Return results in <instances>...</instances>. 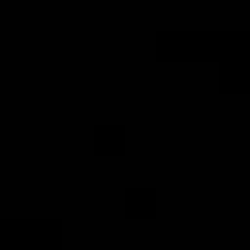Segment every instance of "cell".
<instances>
[{"instance_id": "6da1fadb", "label": "cell", "mask_w": 250, "mask_h": 250, "mask_svg": "<svg viewBox=\"0 0 250 250\" xmlns=\"http://www.w3.org/2000/svg\"><path fill=\"white\" fill-rule=\"evenodd\" d=\"M223 31H156L160 62H215Z\"/></svg>"}, {"instance_id": "7a4b0ae2", "label": "cell", "mask_w": 250, "mask_h": 250, "mask_svg": "<svg viewBox=\"0 0 250 250\" xmlns=\"http://www.w3.org/2000/svg\"><path fill=\"white\" fill-rule=\"evenodd\" d=\"M4 250H62V219H0Z\"/></svg>"}, {"instance_id": "3957f363", "label": "cell", "mask_w": 250, "mask_h": 250, "mask_svg": "<svg viewBox=\"0 0 250 250\" xmlns=\"http://www.w3.org/2000/svg\"><path fill=\"white\" fill-rule=\"evenodd\" d=\"M94 152L98 156H125V145H129V137H125V125H94Z\"/></svg>"}, {"instance_id": "277c9868", "label": "cell", "mask_w": 250, "mask_h": 250, "mask_svg": "<svg viewBox=\"0 0 250 250\" xmlns=\"http://www.w3.org/2000/svg\"><path fill=\"white\" fill-rule=\"evenodd\" d=\"M125 215L129 219H156V188H125Z\"/></svg>"}, {"instance_id": "5b68a950", "label": "cell", "mask_w": 250, "mask_h": 250, "mask_svg": "<svg viewBox=\"0 0 250 250\" xmlns=\"http://www.w3.org/2000/svg\"><path fill=\"white\" fill-rule=\"evenodd\" d=\"M230 94H250V62L242 66V74L234 78V86H230Z\"/></svg>"}]
</instances>
